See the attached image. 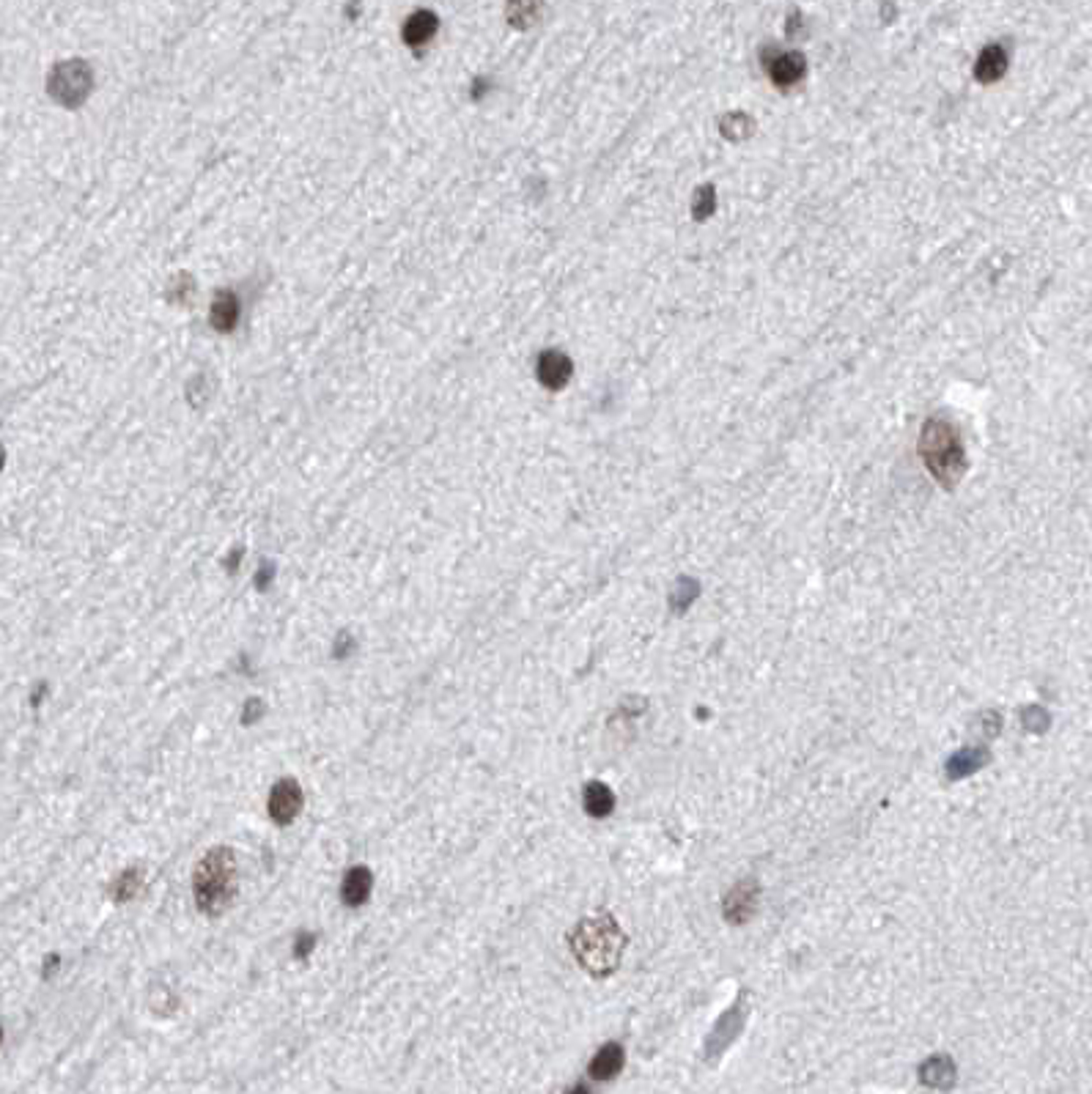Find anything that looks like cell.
Here are the masks:
<instances>
[{
    "label": "cell",
    "mask_w": 1092,
    "mask_h": 1094,
    "mask_svg": "<svg viewBox=\"0 0 1092 1094\" xmlns=\"http://www.w3.org/2000/svg\"><path fill=\"white\" fill-rule=\"evenodd\" d=\"M747 993H741L739 999H736V1004L714 1023V1029H711V1034L706 1037V1059L708 1062H717L736 1040H739V1034L744 1032V1023H747Z\"/></svg>",
    "instance_id": "6"
},
{
    "label": "cell",
    "mask_w": 1092,
    "mask_h": 1094,
    "mask_svg": "<svg viewBox=\"0 0 1092 1094\" xmlns=\"http://www.w3.org/2000/svg\"><path fill=\"white\" fill-rule=\"evenodd\" d=\"M1021 722H1024V727L1030 730V733H1043L1046 727H1049V713L1041 708V705H1030V708H1024L1021 711Z\"/></svg>",
    "instance_id": "23"
},
{
    "label": "cell",
    "mask_w": 1092,
    "mask_h": 1094,
    "mask_svg": "<svg viewBox=\"0 0 1092 1094\" xmlns=\"http://www.w3.org/2000/svg\"><path fill=\"white\" fill-rule=\"evenodd\" d=\"M700 598V581L697 579H692V576H681L675 584H673V592H670V609L675 612V614H684L695 601Z\"/></svg>",
    "instance_id": "20"
},
{
    "label": "cell",
    "mask_w": 1092,
    "mask_h": 1094,
    "mask_svg": "<svg viewBox=\"0 0 1092 1094\" xmlns=\"http://www.w3.org/2000/svg\"><path fill=\"white\" fill-rule=\"evenodd\" d=\"M91 88H94V72H91V66H88L85 61H80V58H72V61L58 63V66L50 72V77H47V91H50V96H52L58 105H66V107L83 105V102L88 99Z\"/></svg>",
    "instance_id": "4"
},
{
    "label": "cell",
    "mask_w": 1092,
    "mask_h": 1094,
    "mask_svg": "<svg viewBox=\"0 0 1092 1094\" xmlns=\"http://www.w3.org/2000/svg\"><path fill=\"white\" fill-rule=\"evenodd\" d=\"M1010 69V50L1002 41H991L980 50L977 61H975V80L983 85L999 83Z\"/></svg>",
    "instance_id": "9"
},
{
    "label": "cell",
    "mask_w": 1092,
    "mask_h": 1094,
    "mask_svg": "<svg viewBox=\"0 0 1092 1094\" xmlns=\"http://www.w3.org/2000/svg\"><path fill=\"white\" fill-rule=\"evenodd\" d=\"M919 459L928 467V472L933 475V481L942 489H955L966 470H969V456L961 439V431L953 420L947 417H928L922 423L919 431V442H917Z\"/></svg>",
    "instance_id": "2"
},
{
    "label": "cell",
    "mask_w": 1092,
    "mask_h": 1094,
    "mask_svg": "<svg viewBox=\"0 0 1092 1094\" xmlns=\"http://www.w3.org/2000/svg\"><path fill=\"white\" fill-rule=\"evenodd\" d=\"M316 933H296L294 938V960H307L310 952L316 949Z\"/></svg>",
    "instance_id": "25"
},
{
    "label": "cell",
    "mask_w": 1092,
    "mask_h": 1094,
    "mask_svg": "<svg viewBox=\"0 0 1092 1094\" xmlns=\"http://www.w3.org/2000/svg\"><path fill=\"white\" fill-rule=\"evenodd\" d=\"M274 573H277V570H274L273 559H264V562L259 565V573H256V590H259V592H267V590L273 587Z\"/></svg>",
    "instance_id": "26"
},
{
    "label": "cell",
    "mask_w": 1092,
    "mask_h": 1094,
    "mask_svg": "<svg viewBox=\"0 0 1092 1094\" xmlns=\"http://www.w3.org/2000/svg\"><path fill=\"white\" fill-rule=\"evenodd\" d=\"M761 63H763V72L772 80V85L780 91H791L808 77V58L799 50L763 47Z\"/></svg>",
    "instance_id": "5"
},
{
    "label": "cell",
    "mask_w": 1092,
    "mask_h": 1094,
    "mask_svg": "<svg viewBox=\"0 0 1092 1094\" xmlns=\"http://www.w3.org/2000/svg\"><path fill=\"white\" fill-rule=\"evenodd\" d=\"M786 33L794 39V36H802L805 33V17H802V11H791L788 14V22H786Z\"/></svg>",
    "instance_id": "28"
},
{
    "label": "cell",
    "mask_w": 1092,
    "mask_h": 1094,
    "mask_svg": "<svg viewBox=\"0 0 1092 1094\" xmlns=\"http://www.w3.org/2000/svg\"><path fill=\"white\" fill-rule=\"evenodd\" d=\"M758 900H761V886L755 878H747L741 883H736L722 905V913L730 924H744L750 916H755L758 911Z\"/></svg>",
    "instance_id": "8"
},
{
    "label": "cell",
    "mask_w": 1092,
    "mask_h": 1094,
    "mask_svg": "<svg viewBox=\"0 0 1092 1094\" xmlns=\"http://www.w3.org/2000/svg\"><path fill=\"white\" fill-rule=\"evenodd\" d=\"M305 807V790L294 777H283L277 779L270 790V801H267V812L277 825H291L299 818Z\"/></svg>",
    "instance_id": "7"
},
{
    "label": "cell",
    "mask_w": 1092,
    "mask_h": 1094,
    "mask_svg": "<svg viewBox=\"0 0 1092 1094\" xmlns=\"http://www.w3.org/2000/svg\"><path fill=\"white\" fill-rule=\"evenodd\" d=\"M354 650V636L349 634V631H340L338 636H335V645H332V656L335 658H346L349 653Z\"/></svg>",
    "instance_id": "27"
},
{
    "label": "cell",
    "mask_w": 1092,
    "mask_h": 1094,
    "mask_svg": "<svg viewBox=\"0 0 1092 1094\" xmlns=\"http://www.w3.org/2000/svg\"><path fill=\"white\" fill-rule=\"evenodd\" d=\"M242 557H245V548L237 547L231 554H228V559H226V568H228V573H234L237 570V565L242 562Z\"/></svg>",
    "instance_id": "29"
},
{
    "label": "cell",
    "mask_w": 1092,
    "mask_h": 1094,
    "mask_svg": "<svg viewBox=\"0 0 1092 1094\" xmlns=\"http://www.w3.org/2000/svg\"><path fill=\"white\" fill-rule=\"evenodd\" d=\"M717 212V187L714 184H700L692 195V220L706 223Z\"/></svg>",
    "instance_id": "22"
},
{
    "label": "cell",
    "mask_w": 1092,
    "mask_h": 1094,
    "mask_svg": "<svg viewBox=\"0 0 1092 1094\" xmlns=\"http://www.w3.org/2000/svg\"><path fill=\"white\" fill-rule=\"evenodd\" d=\"M371 891H373V872L365 864H354L351 869H346L340 880V902L346 908H362Z\"/></svg>",
    "instance_id": "11"
},
{
    "label": "cell",
    "mask_w": 1092,
    "mask_h": 1094,
    "mask_svg": "<svg viewBox=\"0 0 1092 1094\" xmlns=\"http://www.w3.org/2000/svg\"><path fill=\"white\" fill-rule=\"evenodd\" d=\"M544 14V0H508L506 3V19L517 30L533 28Z\"/></svg>",
    "instance_id": "19"
},
{
    "label": "cell",
    "mask_w": 1092,
    "mask_h": 1094,
    "mask_svg": "<svg viewBox=\"0 0 1092 1094\" xmlns=\"http://www.w3.org/2000/svg\"><path fill=\"white\" fill-rule=\"evenodd\" d=\"M919 1081L925 1087L933 1089H950L955 1084V1062L947 1054H936L930 1056L922 1067H919Z\"/></svg>",
    "instance_id": "15"
},
{
    "label": "cell",
    "mask_w": 1092,
    "mask_h": 1094,
    "mask_svg": "<svg viewBox=\"0 0 1092 1094\" xmlns=\"http://www.w3.org/2000/svg\"><path fill=\"white\" fill-rule=\"evenodd\" d=\"M582 807L590 818H609L615 810V793L604 782H587L582 793Z\"/></svg>",
    "instance_id": "18"
},
{
    "label": "cell",
    "mask_w": 1092,
    "mask_h": 1094,
    "mask_svg": "<svg viewBox=\"0 0 1092 1094\" xmlns=\"http://www.w3.org/2000/svg\"><path fill=\"white\" fill-rule=\"evenodd\" d=\"M55 963H58V955H50V957H47V971H44V979H50V977H52V971L58 968Z\"/></svg>",
    "instance_id": "31"
},
{
    "label": "cell",
    "mask_w": 1092,
    "mask_h": 1094,
    "mask_svg": "<svg viewBox=\"0 0 1092 1094\" xmlns=\"http://www.w3.org/2000/svg\"><path fill=\"white\" fill-rule=\"evenodd\" d=\"M44 691H47V683L36 686V691H33V697H30V705H33V708H39V705H41V700H44Z\"/></svg>",
    "instance_id": "30"
},
{
    "label": "cell",
    "mask_w": 1092,
    "mask_h": 1094,
    "mask_svg": "<svg viewBox=\"0 0 1092 1094\" xmlns=\"http://www.w3.org/2000/svg\"><path fill=\"white\" fill-rule=\"evenodd\" d=\"M437 30H440V17H437L434 11H429V8H418V11L409 14V19L404 22L401 36H404V41H407L409 47L420 50V47H426V44L437 36Z\"/></svg>",
    "instance_id": "13"
},
{
    "label": "cell",
    "mask_w": 1092,
    "mask_h": 1094,
    "mask_svg": "<svg viewBox=\"0 0 1092 1094\" xmlns=\"http://www.w3.org/2000/svg\"><path fill=\"white\" fill-rule=\"evenodd\" d=\"M568 946H571L576 963L590 977L604 979V977L615 974L620 966V957L626 949V933L609 913L585 916L568 933Z\"/></svg>",
    "instance_id": "1"
},
{
    "label": "cell",
    "mask_w": 1092,
    "mask_h": 1094,
    "mask_svg": "<svg viewBox=\"0 0 1092 1094\" xmlns=\"http://www.w3.org/2000/svg\"><path fill=\"white\" fill-rule=\"evenodd\" d=\"M140 889H143V872H140L138 867H129V869H124V872L113 880L110 894H113L116 902H129V900L138 897Z\"/></svg>",
    "instance_id": "21"
},
{
    "label": "cell",
    "mask_w": 1092,
    "mask_h": 1094,
    "mask_svg": "<svg viewBox=\"0 0 1092 1094\" xmlns=\"http://www.w3.org/2000/svg\"><path fill=\"white\" fill-rule=\"evenodd\" d=\"M988 760H991V752L986 746H964L947 760L944 774H947L950 782H958V779H966V777L977 774Z\"/></svg>",
    "instance_id": "12"
},
{
    "label": "cell",
    "mask_w": 1092,
    "mask_h": 1094,
    "mask_svg": "<svg viewBox=\"0 0 1092 1094\" xmlns=\"http://www.w3.org/2000/svg\"><path fill=\"white\" fill-rule=\"evenodd\" d=\"M237 321H240V299H237V293L228 291V288L217 291L215 302H212V326L217 332H234Z\"/></svg>",
    "instance_id": "16"
},
{
    "label": "cell",
    "mask_w": 1092,
    "mask_h": 1094,
    "mask_svg": "<svg viewBox=\"0 0 1092 1094\" xmlns=\"http://www.w3.org/2000/svg\"><path fill=\"white\" fill-rule=\"evenodd\" d=\"M267 713V705H264V700L262 697H251L248 702H245V708H242V716H240V722L245 724V727H253L256 722H262V716Z\"/></svg>",
    "instance_id": "24"
},
{
    "label": "cell",
    "mask_w": 1092,
    "mask_h": 1094,
    "mask_svg": "<svg viewBox=\"0 0 1092 1094\" xmlns=\"http://www.w3.org/2000/svg\"><path fill=\"white\" fill-rule=\"evenodd\" d=\"M623 1062H626L623 1045H618V1043H607V1045H601V1048H598V1054L593 1056V1062H590L587 1073H590V1078H593V1081H612V1078H615V1076L623 1070Z\"/></svg>",
    "instance_id": "14"
},
{
    "label": "cell",
    "mask_w": 1092,
    "mask_h": 1094,
    "mask_svg": "<svg viewBox=\"0 0 1092 1094\" xmlns=\"http://www.w3.org/2000/svg\"><path fill=\"white\" fill-rule=\"evenodd\" d=\"M240 891L237 853L228 845L212 847L193 872V897L206 916H223Z\"/></svg>",
    "instance_id": "3"
},
{
    "label": "cell",
    "mask_w": 1092,
    "mask_h": 1094,
    "mask_svg": "<svg viewBox=\"0 0 1092 1094\" xmlns=\"http://www.w3.org/2000/svg\"><path fill=\"white\" fill-rule=\"evenodd\" d=\"M536 376H539V381L544 384L546 390H563L571 381V376H574V362H571L568 354H563L557 348H546V351L539 354Z\"/></svg>",
    "instance_id": "10"
},
{
    "label": "cell",
    "mask_w": 1092,
    "mask_h": 1094,
    "mask_svg": "<svg viewBox=\"0 0 1092 1094\" xmlns=\"http://www.w3.org/2000/svg\"><path fill=\"white\" fill-rule=\"evenodd\" d=\"M755 129H758L755 118L744 110H730L719 118V135L728 143H744L755 135Z\"/></svg>",
    "instance_id": "17"
}]
</instances>
